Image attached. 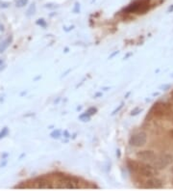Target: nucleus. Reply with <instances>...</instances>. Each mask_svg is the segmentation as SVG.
I'll return each instance as SVG.
<instances>
[{
  "instance_id": "f257e3e1",
  "label": "nucleus",
  "mask_w": 173,
  "mask_h": 191,
  "mask_svg": "<svg viewBox=\"0 0 173 191\" xmlns=\"http://www.w3.org/2000/svg\"><path fill=\"white\" fill-rule=\"evenodd\" d=\"M131 167L133 168V170L137 171L139 174L144 176V177H148V178H152L157 174L156 168L152 167L148 164H144V163H140V162H130Z\"/></svg>"
},
{
  "instance_id": "f03ea898",
  "label": "nucleus",
  "mask_w": 173,
  "mask_h": 191,
  "mask_svg": "<svg viewBox=\"0 0 173 191\" xmlns=\"http://www.w3.org/2000/svg\"><path fill=\"white\" fill-rule=\"evenodd\" d=\"M148 4H149V0H139V1L131 4L126 9V12H128V13H138V14H140V13H143V12H145L146 10H147Z\"/></svg>"
},
{
  "instance_id": "7ed1b4c3",
  "label": "nucleus",
  "mask_w": 173,
  "mask_h": 191,
  "mask_svg": "<svg viewBox=\"0 0 173 191\" xmlns=\"http://www.w3.org/2000/svg\"><path fill=\"white\" fill-rule=\"evenodd\" d=\"M172 156L169 154H165L158 157L157 160L154 161V167L156 169H164L172 162Z\"/></svg>"
},
{
  "instance_id": "20e7f679",
  "label": "nucleus",
  "mask_w": 173,
  "mask_h": 191,
  "mask_svg": "<svg viewBox=\"0 0 173 191\" xmlns=\"http://www.w3.org/2000/svg\"><path fill=\"white\" fill-rule=\"evenodd\" d=\"M147 135L145 132H139L135 135H133L130 139V144L135 147H141L146 143Z\"/></svg>"
},
{
  "instance_id": "39448f33",
  "label": "nucleus",
  "mask_w": 173,
  "mask_h": 191,
  "mask_svg": "<svg viewBox=\"0 0 173 191\" xmlns=\"http://www.w3.org/2000/svg\"><path fill=\"white\" fill-rule=\"evenodd\" d=\"M137 157L143 161H154L156 159V155L152 151H142L138 152Z\"/></svg>"
},
{
  "instance_id": "423d86ee",
  "label": "nucleus",
  "mask_w": 173,
  "mask_h": 191,
  "mask_svg": "<svg viewBox=\"0 0 173 191\" xmlns=\"http://www.w3.org/2000/svg\"><path fill=\"white\" fill-rule=\"evenodd\" d=\"M163 186V183L161 180L156 179V178H150L148 181L145 183V188H161Z\"/></svg>"
},
{
  "instance_id": "0eeeda50",
  "label": "nucleus",
  "mask_w": 173,
  "mask_h": 191,
  "mask_svg": "<svg viewBox=\"0 0 173 191\" xmlns=\"http://www.w3.org/2000/svg\"><path fill=\"white\" fill-rule=\"evenodd\" d=\"M11 43H12V37L8 38V39H6L5 41H3L1 44H0V53H3L7 49V47L10 45Z\"/></svg>"
},
{
  "instance_id": "6e6552de",
  "label": "nucleus",
  "mask_w": 173,
  "mask_h": 191,
  "mask_svg": "<svg viewBox=\"0 0 173 191\" xmlns=\"http://www.w3.org/2000/svg\"><path fill=\"white\" fill-rule=\"evenodd\" d=\"M28 3V0H17V7L21 8L24 7L25 5H27Z\"/></svg>"
},
{
  "instance_id": "1a4fd4ad",
  "label": "nucleus",
  "mask_w": 173,
  "mask_h": 191,
  "mask_svg": "<svg viewBox=\"0 0 173 191\" xmlns=\"http://www.w3.org/2000/svg\"><path fill=\"white\" fill-rule=\"evenodd\" d=\"M7 134H8V127H4V129H2V130L0 131V139L4 138Z\"/></svg>"
},
{
  "instance_id": "9d476101",
  "label": "nucleus",
  "mask_w": 173,
  "mask_h": 191,
  "mask_svg": "<svg viewBox=\"0 0 173 191\" xmlns=\"http://www.w3.org/2000/svg\"><path fill=\"white\" fill-rule=\"evenodd\" d=\"M97 110H96V108H94V107H91V108H89L88 111H87V113L89 114V116H91V115H94V114L96 112Z\"/></svg>"
},
{
  "instance_id": "9b49d317",
  "label": "nucleus",
  "mask_w": 173,
  "mask_h": 191,
  "mask_svg": "<svg viewBox=\"0 0 173 191\" xmlns=\"http://www.w3.org/2000/svg\"><path fill=\"white\" fill-rule=\"evenodd\" d=\"M37 24L41 25V26H43V27H45V26H46V23H45V21H44L43 19H38Z\"/></svg>"
},
{
  "instance_id": "f8f14e48",
  "label": "nucleus",
  "mask_w": 173,
  "mask_h": 191,
  "mask_svg": "<svg viewBox=\"0 0 173 191\" xmlns=\"http://www.w3.org/2000/svg\"><path fill=\"white\" fill-rule=\"evenodd\" d=\"M60 135H61V133H60V130H55L54 132H52L51 133V136L53 137V138H58V137H60Z\"/></svg>"
},
{
  "instance_id": "ddd939ff",
  "label": "nucleus",
  "mask_w": 173,
  "mask_h": 191,
  "mask_svg": "<svg viewBox=\"0 0 173 191\" xmlns=\"http://www.w3.org/2000/svg\"><path fill=\"white\" fill-rule=\"evenodd\" d=\"M141 111V109L140 108H136L135 110H133L132 111V116H135V115H137V114H139V112H140Z\"/></svg>"
},
{
  "instance_id": "4468645a",
  "label": "nucleus",
  "mask_w": 173,
  "mask_h": 191,
  "mask_svg": "<svg viewBox=\"0 0 173 191\" xmlns=\"http://www.w3.org/2000/svg\"><path fill=\"white\" fill-rule=\"evenodd\" d=\"M122 106H123V103H121L120 105H119V107H118V108H116V109H115V110H114V111L113 112V115H114V114H115L116 112H118L119 110H120V109L122 108Z\"/></svg>"
},
{
  "instance_id": "2eb2a0df",
  "label": "nucleus",
  "mask_w": 173,
  "mask_h": 191,
  "mask_svg": "<svg viewBox=\"0 0 173 191\" xmlns=\"http://www.w3.org/2000/svg\"><path fill=\"white\" fill-rule=\"evenodd\" d=\"M4 30V26L2 24H0V31H3Z\"/></svg>"
},
{
  "instance_id": "dca6fc26",
  "label": "nucleus",
  "mask_w": 173,
  "mask_h": 191,
  "mask_svg": "<svg viewBox=\"0 0 173 191\" xmlns=\"http://www.w3.org/2000/svg\"><path fill=\"white\" fill-rule=\"evenodd\" d=\"M3 63H4V61H3L2 59H1V60H0V67H1V65H2V64H3Z\"/></svg>"
}]
</instances>
